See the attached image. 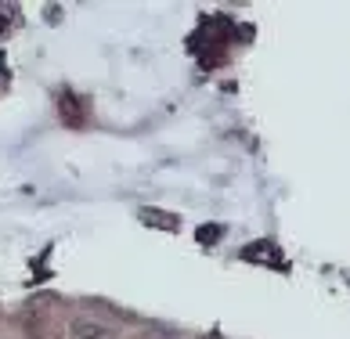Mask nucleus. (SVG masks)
Segmentation results:
<instances>
[{"mask_svg": "<svg viewBox=\"0 0 350 339\" xmlns=\"http://www.w3.org/2000/svg\"><path fill=\"white\" fill-rule=\"evenodd\" d=\"M72 339H120V336H116V329H109V325H101V321L76 318L72 321Z\"/></svg>", "mask_w": 350, "mask_h": 339, "instance_id": "nucleus-1", "label": "nucleus"}]
</instances>
